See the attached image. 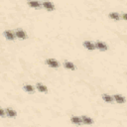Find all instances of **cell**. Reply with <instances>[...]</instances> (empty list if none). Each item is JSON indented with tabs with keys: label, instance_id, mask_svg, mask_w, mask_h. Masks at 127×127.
<instances>
[{
	"label": "cell",
	"instance_id": "obj_1",
	"mask_svg": "<svg viewBox=\"0 0 127 127\" xmlns=\"http://www.w3.org/2000/svg\"><path fill=\"white\" fill-rule=\"evenodd\" d=\"M4 37H5L7 40L13 41L16 36H15V33H14L13 31H11V30H6V31L4 32Z\"/></svg>",
	"mask_w": 127,
	"mask_h": 127
},
{
	"label": "cell",
	"instance_id": "obj_10",
	"mask_svg": "<svg viewBox=\"0 0 127 127\" xmlns=\"http://www.w3.org/2000/svg\"><path fill=\"white\" fill-rule=\"evenodd\" d=\"M64 66L65 68H67V69H70V70H74V69H75L74 64H73L72 63H70V62H65V63H64Z\"/></svg>",
	"mask_w": 127,
	"mask_h": 127
},
{
	"label": "cell",
	"instance_id": "obj_8",
	"mask_svg": "<svg viewBox=\"0 0 127 127\" xmlns=\"http://www.w3.org/2000/svg\"><path fill=\"white\" fill-rule=\"evenodd\" d=\"M113 98H114V100H115L117 103H124V102H125V98H124L122 95L114 94V95H113Z\"/></svg>",
	"mask_w": 127,
	"mask_h": 127
},
{
	"label": "cell",
	"instance_id": "obj_18",
	"mask_svg": "<svg viewBox=\"0 0 127 127\" xmlns=\"http://www.w3.org/2000/svg\"><path fill=\"white\" fill-rule=\"evenodd\" d=\"M122 18H123L124 20H126V14H125V13H124V14L122 15Z\"/></svg>",
	"mask_w": 127,
	"mask_h": 127
},
{
	"label": "cell",
	"instance_id": "obj_14",
	"mask_svg": "<svg viewBox=\"0 0 127 127\" xmlns=\"http://www.w3.org/2000/svg\"><path fill=\"white\" fill-rule=\"evenodd\" d=\"M109 18H111V19H113V20H119L120 19V16H119V14L118 13H115V12H113V13H109Z\"/></svg>",
	"mask_w": 127,
	"mask_h": 127
},
{
	"label": "cell",
	"instance_id": "obj_12",
	"mask_svg": "<svg viewBox=\"0 0 127 127\" xmlns=\"http://www.w3.org/2000/svg\"><path fill=\"white\" fill-rule=\"evenodd\" d=\"M70 120H71V122H72L73 124H75V125H80V124L82 123L81 118H79V117H77V116H73V117H71Z\"/></svg>",
	"mask_w": 127,
	"mask_h": 127
},
{
	"label": "cell",
	"instance_id": "obj_13",
	"mask_svg": "<svg viewBox=\"0 0 127 127\" xmlns=\"http://www.w3.org/2000/svg\"><path fill=\"white\" fill-rule=\"evenodd\" d=\"M36 87H37V89H38L39 91H41V92H47V91H48V88H47V86H45L44 84H41V83H37Z\"/></svg>",
	"mask_w": 127,
	"mask_h": 127
},
{
	"label": "cell",
	"instance_id": "obj_6",
	"mask_svg": "<svg viewBox=\"0 0 127 127\" xmlns=\"http://www.w3.org/2000/svg\"><path fill=\"white\" fill-rule=\"evenodd\" d=\"M94 47H95V49H98V50H100V51H106V50L108 49L107 46H106L105 44H103L102 42H95Z\"/></svg>",
	"mask_w": 127,
	"mask_h": 127
},
{
	"label": "cell",
	"instance_id": "obj_11",
	"mask_svg": "<svg viewBox=\"0 0 127 127\" xmlns=\"http://www.w3.org/2000/svg\"><path fill=\"white\" fill-rule=\"evenodd\" d=\"M81 121L84 123V124H87V125H90L93 123V120L90 118V117H87V116H82L81 117Z\"/></svg>",
	"mask_w": 127,
	"mask_h": 127
},
{
	"label": "cell",
	"instance_id": "obj_4",
	"mask_svg": "<svg viewBox=\"0 0 127 127\" xmlns=\"http://www.w3.org/2000/svg\"><path fill=\"white\" fill-rule=\"evenodd\" d=\"M42 6H43L45 9H47L48 11H53V10H55L54 4H52V3L49 2V1H43V2H42Z\"/></svg>",
	"mask_w": 127,
	"mask_h": 127
},
{
	"label": "cell",
	"instance_id": "obj_3",
	"mask_svg": "<svg viewBox=\"0 0 127 127\" xmlns=\"http://www.w3.org/2000/svg\"><path fill=\"white\" fill-rule=\"evenodd\" d=\"M15 36L17 37V38H19V39H27V34H26V32L25 31H23V30H21V29H18V30H16L15 31Z\"/></svg>",
	"mask_w": 127,
	"mask_h": 127
},
{
	"label": "cell",
	"instance_id": "obj_2",
	"mask_svg": "<svg viewBox=\"0 0 127 127\" xmlns=\"http://www.w3.org/2000/svg\"><path fill=\"white\" fill-rule=\"evenodd\" d=\"M28 5L32 8H36V9H39L41 6H42V3L39 2V1H36V0H28Z\"/></svg>",
	"mask_w": 127,
	"mask_h": 127
},
{
	"label": "cell",
	"instance_id": "obj_17",
	"mask_svg": "<svg viewBox=\"0 0 127 127\" xmlns=\"http://www.w3.org/2000/svg\"><path fill=\"white\" fill-rule=\"evenodd\" d=\"M5 115V111L0 107V116H4Z\"/></svg>",
	"mask_w": 127,
	"mask_h": 127
},
{
	"label": "cell",
	"instance_id": "obj_7",
	"mask_svg": "<svg viewBox=\"0 0 127 127\" xmlns=\"http://www.w3.org/2000/svg\"><path fill=\"white\" fill-rule=\"evenodd\" d=\"M83 47L85 48V49H87V50H90V51H92V50H94L95 49V47H94V44H92L91 42H88V41H85V42H83Z\"/></svg>",
	"mask_w": 127,
	"mask_h": 127
},
{
	"label": "cell",
	"instance_id": "obj_9",
	"mask_svg": "<svg viewBox=\"0 0 127 127\" xmlns=\"http://www.w3.org/2000/svg\"><path fill=\"white\" fill-rule=\"evenodd\" d=\"M5 113H6V115L9 116V117H15V116L17 115V112H16L15 110L11 109V108H7L6 111H5Z\"/></svg>",
	"mask_w": 127,
	"mask_h": 127
},
{
	"label": "cell",
	"instance_id": "obj_16",
	"mask_svg": "<svg viewBox=\"0 0 127 127\" xmlns=\"http://www.w3.org/2000/svg\"><path fill=\"white\" fill-rule=\"evenodd\" d=\"M102 99L106 102H112V100H113V98L108 94H102Z\"/></svg>",
	"mask_w": 127,
	"mask_h": 127
},
{
	"label": "cell",
	"instance_id": "obj_5",
	"mask_svg": "<svg viewBox=\"0 0 127 127\" xmlns=\"http://www.w3.org/2000/svg\"><path fill=\"white\" fill-rule=\"evenodd\" d=\"M46 64L48 65H50L51 67H59V65H60V64L56 60H54V59H48V60H46Z\"/></svg>",
	"mask_w": 127,
	"mask_h": 127
},
{
	"label": "cell",
	"instance_id": "obj_15",
	"mask_svg": "<svg viewBox=\"0 0 127 127\" xmlns=\"http://www.w3.org/2000/svg\"><path fill=\"white\" fill-rule=\"evenodd\" d=\"M23 88H24V90H26L27 92H30V93H31V92H34V89H35V88H34L32 85H30V84H26V85H24Z\"/></svg>",
	"mask_w": 127,
	"mask_h": 127
}]
</instances>
